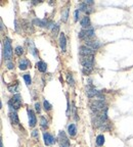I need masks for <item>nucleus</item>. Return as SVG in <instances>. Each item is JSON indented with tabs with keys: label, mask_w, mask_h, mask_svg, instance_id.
<instances>
[{
	"label": "nucleus",
	"mask_w": 133,
	"mask_h": 147,
	"mask_svg": "<svg viewBox=\"0 0 133 147\" xmlns=\"http://www.w3.org/2000/svg\"><path fill=\"white\" fill-rule=\"evenodd\" d=\"M94 52H95V50L89 48V47L86 46V45L81 46L79 48L80 56H92V55H94Z\"/></svg>",
	"instance_id": "nucleus-7"
},
{
	"label": "nucleus",
	"mask_w": 133,
	"mask_h": 147,
	"mask_svg": "<svg viewBox=\"0 0 133 147\" xmlns=\"http://www.w3.org/2000/svg\"><path fill=\"white\" fill-rule=\"evenodd\" d=\"M93 36H94V29L91 27V26L81 30L79 32V38L80 39H84L85 41L90 40Z\"/></svg>",
	"instance_id": "nucleus-4"
},
{
	"label": "nucleus",
	"mask_w": 133,
	"mask_h": 147,
	"mask_svg": "<svg viewBox=\"0 0 133 147\" xmlns=\"http://www.w3.org/2000/svg\"><path fill=\"white\" fill-rule=\"evenodd\" d=\"M35 108H36V110H37V113H40V111H41V108H40L39 102H36V103H35Z\"/></svg>",
	"instance_id": "nucleus-30"
},
{
	"label": "nucleus",
	"mask_w": 133,
	"mask_h": 147,
	"mask_svg": "<svg viewBox=\"0 0 133 147\" xmlns=\"http://www.w3.org/2000/svg\"><path fill=\"white\" fill-rule=\"evenodd\" d=\"M27 45H28V47H29V51L31 52V53H32L34 56H37L38 50H37V48L35 47V45H34V43H33L32 40H28V41H27Z\"/></svg>",
	"instance_id": "nucleus-13"
},
{
	"label": "nucleus",
	"mask_w": 133,
	"mask_h": 147,
	"mask_svg": "<svg viewBox=\"0 0 133 147\" xmlns=\"http://www.w3.org/2000/svg\"><path fill=\"white\" fill-rule=\"evenodd\" d=\"M9 119H10V122H13V125H17V124L20 122V121H19V117H17V113H15V110H10Z\"/></svg>",
	"instance_id": "nucleus-14"
},
{
	"label": "nucleus",
	"mask_w": 133,
	"mask_h": 147,
	"mask_svg": "<svg viewBox=\"0 0 133 147\" xmlns=\"http://www.w3.org/2000/svg\"><path fill=\"white\" fill-rule=\"evenodd\" d=\"M38 131L37 130H35V131H33V133H32V136L33 137H35V138H37L38 137Z\"/></svg>",
	"instance_id": "nucleus-31"
},
{
	"label": "nucleus",
	"mask_w": 133,
	"mask_h": 147,
	"mask_svg": "<svg viewBox=\"0 0 133 147\" xmlns=\"http://www.w3.org/2000/svg\"><path fill=\"white\" fill-rule=\"evenodd\" d=\"M59 147H70V140L68 139L64 131H61L59 133Z\"/></svg>",
	"instance_id": "nucleus-6"
},
{
	"label": "nucleus",
	"mask_w": 133,
	"mask_h": 147,
	"mask_svg": "<svg viewBox=\"0 0 133 147\" xmlns=\"http://www.w3.org/2000/svg\"><path fill=\"white\" fill-rule=\"evenodd\" d=\"M95 142H96V145H97V146H102V145L104 144V135H98V136L96 137Z\"/></svg>",
	"instance_id": "nucleus-20"
},
{
	"label": "nucleus",
	"mask_w": 133,
	"mask_h": 147,
	"mask_svg": "<svg viewBox=\"0 0 133 147\" xmlns=\"http://www.w3.org/2000/svg\"><path fill=\"white\" fill-rule=\"evenodd\" d=\"M66 81H68V83H69L71 86H74L75 81H74V78H73V75H72V74L69 73L66 75Z\"/></svg>",
	"instance_id": "nucleus-23"
},
{
	"label": "nucleus",
	"mask_w": 133,
	"mask_h": 147,
	"mask_svg": "<svg viewBox=\"0 0 133 147\" xmlns=\"http://www.w3.org/2000/svg\"><path fill=\"white\" fill-rule=\"evenodd\" d=\"M79 9L75 10V13H74V17H75V22H77L78 21V19H79Z\"/></svg>",
	"instance_id": "nucleus-29"
},
{
	"label": "nucleus",
	"mask_w": 133,
	"mask_h": 147,
	"mask_svg": "<svg viewBox=\"0 0 133 147\" xmlns=\"http://www.w3.org/2000/svg\"><path fill=\"white\" fill-rule=\"evenodd\" d=\"M85 45L88 46L89 48L95 50V51L100 47V43H99L98 41H95V40H88V41H85Z\"/></svg>",
	"instance_id": "nucleus-11"
},
{
	"label": "nucleus",
	"mask_w": 133,
	"mask_h": 147,
	"mask_svg": "<svg viewBox=\"0 0 133 147\" xmlns=\"http://www.w3.org/2000/svg\"><path fill=\"white\" fill-rule=\"evenodd\" d=\"M24 80H25L26 84H27L28 86L31 85V83H32V79H31V76H30L29 74H26V75H24Z\"/></svg>",
	"instance_id": "nucleus-26"
},
{
	"label": "nucleus",
	"mask_w": 133,
	"mask_h": 147,
	"mask_svg": "<svg viewBox=\"0 0 133 147\" xmlns=\"http://www.w3.org/2000/svg\"><path fill=\"white\" fill-rule=\"evenodd\" d=\"M23 104V100L22 97H21L20 94H15L13 97L10 98L9 101H8V106H9L10 110H17L22 106Z\"/></svg>",
	"instance_id": "nucleus-3"
},
{
	"label": "nucleus",
	"mask_w": 133,
	"mask_h": 147,
	"mask_svg": "<svg viewBox=\"0 0 133 147\" xmlns=\"http://www.w3.org/2000/svg\"><path fill=\"white\" fill-rule=\"evenodd\" d=\"M7 88H8V91H9V92H11V93L17 92V90H19V83L15 81V83L13 84V85H8Z\"/></svg>",
	"instance_id": "nucleus-19"
},
{
	"label": "nucleus",
	"mask_w": 133,
	"mask_h": 147,
	"mask_svg": "<svg viewBox=\"0 0 133 147\" xmlns=\"http://www.w3.org/2000/svg\"><path fill=\"white\" fill-rule=\"evenodd\" d=\"M83 3L85 5H87V6H89V5H90V6H91V5H93V0H85V1H83Z\"/></svg>",
	"instance_id": "nucleus-28"
},
{
	"label": "nucleus",
	"mask_w": 133,
	"mask_h": 147,
	"mask_svg": "<svg viewBox=\"0 0 133 147\" xmlns=\"http://www.w3.org/2000/svg\"><path fill=\"white\" fill-rule=\"evenodd\" d=\"M80 24L83 27V29L90 27V19H89L88 15H85V17H82L81 21H80Z\"/></svg>",
	"instance_id": "nucleus-15"
},
{
	"label": "nucleus",
	"mask_w": 133,
	"mask_h": 147,
	"mask_svg": "<svg viewBox=\"0 0 133 147\" xmlns=\"http://www.w3.org/2000/svg\"><path fill=\"white\" fill-rule=\"evenodd\" d=\"M0 147H3V143H2V141H0Z\"/></svg>",
	"instance_id": "nucleus-32"
},
{
	"label": "nucleus",
	"mask_w": 133,
	"mask_h": 147,
	"mask_svg": "<svg viewBox=\"0 0 133 147\" xmlns=\"http://www.w3.org/2000/svg\"><path fill=\"white\" fill-rule=\"evenodd\" d=\"M15 52L17 56H22L23 54H24V48L22 46H17L15 49Z\"/></svg>",
	"instance_id": "nucleus-22"
},
{
	"label": "nucleus",
	"mask_w": 133,
	"mask_h": 147,
	"mask_svg": "<svg viewBox=\"0 0 133 147\" xmlns=\"http://www.w3.org/2000/svg\"><path fill=\"white\" fill-rule=\"evenodd\" d=\"M29 66H31V62H30L27 58L20 59V62H19V68H20L21 71H26Z\"/></svg>",
	"instance_id": "nucleus-12"
},
{
	"label": "nucleus",
	"mask_w": 133,
	"mask_h": 147,
	"mask_svg": "<svg viewBox=\"0 0 133 147\" xmlns=\"http://www.w3.org/2000/svg\"><path fill=\"white\" fill-rule=\"evenodd\" d=\"M3 56L6 60H10L13 57V47H11V41L9 38H5L3 41Z\"/></svg>",
	"instance_id": "nucleus-2"
},
{
	"label": "nucleus",
	"mask_w": 133,
	"mask_h": 147,
	"mask_svg": "<svg viewBox=\"0 0 133 147\" xmlns=\"http://www.w3.org/2000/svg\"><path fill=\"white\" fill-rule=\"evenodd\" d=\"M52 35H53V36H57V34H59V24H55L53 26V27H52Z\"/></svg>",
	"instance_id": "nucleus-24"
},
{
	"label": "nucleus",
	"mask_w": 133,
	"mask_h": 147,
	"mask_svg": "<svg viewBox=\"0 0 133 147\" xmlns=\"http://www.w3.org/2000/svg\"><path fill=\"white\" fill-rule=\"evenodd\" d=\"M36 68H37L41 73H44L47 70V64H45L44 61H38L37 64H36Z\"/></svg>",
	"instance_id": "nucleus-17"
},
{
	"label": "nucleus",
	"mask_w": 133,
	"mask_h": 147,
	"mask_svg": "<svg viewBox=\"0 0 133 147\" xmlns=\"http://www.w3.org/2000/svg\"><path fill=\"white\" fill-rule=\"evenodd\" d=\"M6 66H7V69H8V70H13V68H15V64H13V61L8 60L7 62H6Z\"/></svg>",
	"instance_id": "nucleus-27"
},
{
	"label": "nucleus",
	"mask_w": 133,
	"mask_h": 147,
	"mask_svg": "<svg viewBox=\"0 0 133 147\" xmlns=\"http://www.w3.org/2000/svg\"><path fill=\"white\" fill-rule=\"evenodd\" d=\"M80 64L83 68H92L94 64V55L92 56H80Z\"/></svg>",
	"instance_id": "nucleus-5"
},
{
	"label": "nucleus",
	"mask_w": 133,
	"mask_h": 147,
	"mask_svg": "<svg viewBox=\"0 0 133 147\" xmlns=\"http://www.w3.org/2000/svg\"><path fill=\"white\" fill-rule=\"evenodd\" d=\"M90 108L93 111V115H97V113H100L102 111H106L108 110V106H106V102L102 100H93L90 103Z\"/></svg>",
	"instance_id": "nucleus-1"
},
{
	"label": "nucleus",
	"mask_w": 133,
	"mask_h": 147,
	"mask_svg": "<svg viewBox=\"0 0 133 147\" xmlns=\"http://www.w3.org/2000/svg\"><path fill=\"white\" fill-rule=\"evenodd\" d=\"M68 132H69V135L71 136V137H74V136H76V134H77L76 126H75L74 124H70V125L68 126Z\"/></svg>",
	"instance_id": "nucleus-16"
},
{
	"label": "nucleus",
	"mask_w": 133,
	"mask_h": 147,
	"mask_svg": "<svg viewBox=\"0 0 133 147\" xmlns=\"http://www.w3.org/2000/svg\"><path fill=\"white\" fill-rule=\"evenodd\" d=\"M69 12L70 9L68 7H65L64 9L62 10V21L64 23H66L68 21V17H69Z\"/></svg>",
	"instance_id": "nucleus-18"
},
{
	"label": "nucleus",
	"mask_w": 133,
	"mask_h": 147,
	"mask_svg": "<svg viewBox=\"0 0 133 147\" xmlns=\"http://www.w3.org/2000/svg\"><path fill=\"white\" fill-rule=\"evenodd\" d=\"M43 107H44V109L46 110V111H49V110H51L52 105L47 100H44L43 101Z\"/></svg>",
	"instance_id": "nucleus-25"
},
{
	"label": "nucleus",
	"mask_w": 133,
	"mask_h": 147,
	"mask_svg": "<svg viewBox=\"0 0 133 147\" xmlns=\"http://www.w3.org/2000/svg\"><path fill=\"white\" fill-rule=\"evenodd\" d=\"M59 41V47L62 49V51L66 52V38L65 33H61Z\"/></svg>",
	"instance_id": "nucleus-10"
},
{
	"label": "nucleus",
	"mask_w": 133,
	"mask_h": 147,
	"mask_svg": "<svg viewBox=\"0 0 133 147\" xmlns=\"http://www.w3.org/2000/svg\"><path fill=\"white\" fill-rule=\"evenodd\" d=\"M28 115H29V127L34 128L36 126V122H37V119H36V115H35L34 111L32 109L28 108Z\"/></svg>",
	"instance_id": "nucleus-8"
},
{
	"label": "nucleus",
	"mask_w": 133,
	"mask_h": 147,
	"mask_svg": "<svg viewBox=\"0 0 133 147\" xmlns=\"http://www.w3.org/2000/svg\"><path fill=\"white\" fill-rule=\"evenodd\" d=\"M40 125H41V127L43 129H47L48 128V122H47L46 118H44V117L40 118Z\"/></svg>",
	"instance_id": "nucleus-21"
},
{
	"label": "nucleus",
	"mask_w": 133,
	"mask_h": 147,
	"mask_svg": "<svg viewBox=\"0 0 133 147\" xmlns=\"http://www.w3.org/2000/svg\"><path fill=\"white\" fill-rule=\"evenodd\" d=\"M43 139H44V143L45 145H53L54 143H55V139H54V137L52 136L51 134H49V133L45 132L44 134H43Z\"/></svg>",
	"instance_id": "nucleus-9"
}]
</instances>
